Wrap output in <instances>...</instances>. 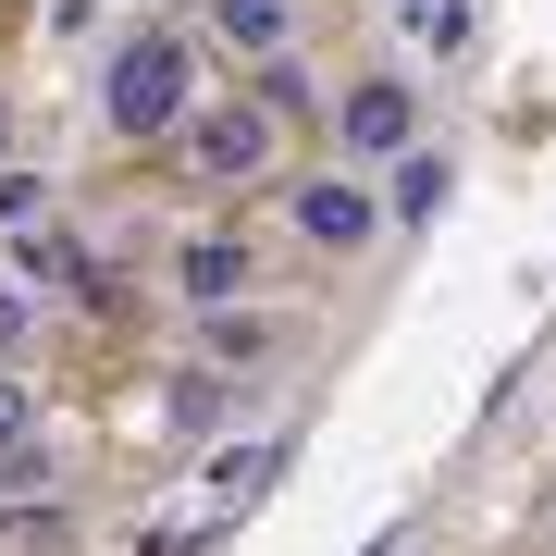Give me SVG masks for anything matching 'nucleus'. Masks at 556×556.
<instances>
[{
    "mask_svg": "<svg viewBox=\"0 0 556 556\" xmlns=\"http://www.w3.org/2000/svg\"><path fill=\"white\" fill-rule=\"evenodd\" d=\"M211 100H199V50L174 38V25H124V38L100 50V124L112 137H186Z\"/></svg>",
    "mask_w": 556,
    "mask_h": 556,
    "instance_id": "nucleus-1",
    "label": "nucleus"
},
{
    "mask_svg": "<svg viewBox=\"0 0 556 556\" xmlns=\"http://www.w3.org/2000/svg\"><path fill=\"white\" fill-rule=\"evenodd\" d=\"M186 174H199V186L285 174V112H273V100H211L199 124H186Z\"/></svg>",
    "mask_w": 556,
    "mask_h": 556,
    "instance_id": "nucleus-2",
    "label": "nucleus"
},
{
    "mask_svg": "<svg viewBox=\"0 0 556 556\" xmlns=\"http://www.w3.org/2000/svg\"><path fill=\"white\" fill-rule=\"evenodd\" d=\"M285 211H298V236H309L321 260H358V248L383 236V223H396L371 174H298V186H285Z\"/></svg>",
    "mask_w": 556,
    "mask_h": 556,
    "instance_id": "nucleus-3",
    "label": "nucleus"
},
{
    "mask_svg": "<svg viewBox=\"0 0 556 556\" xmlns=\"http://www.w3.org/2000/svg\"><path fill=\"white\" fill-rule=\"evenodd\" d=\"M334 137H346V174H358V161H383V174H396V161L420 149V87H408V75L346 87V100H334Z\"/></svg>",
    "mask_w": 556,
    "mask_h": 556,
    "instance_id": "nucleus-4",
    "label": "nucleus"
},
{
    "mask_svg": "<svg viewBox=\"0 0 556 556\" xmlns=\"http://www.w3.org/2000/svg\"><path fill=\"white\" fill-rule=\"evenodd\" d=\"M174 298L199 309V321H211V309H248V248H236V236H186V248H174Z\"/></svg>",
    "mask_w": 556,
    "mask_h": 556,
    "instance_id": "nucleus-5",
    "label": "nucleus"
},
{
    "mask_svg": "<svg viewBox=\"0 0 556 556\" xmlns=\"http://www.w3.org/2000/svg\"><path fill=\"white\" fill-rule=\"evenodd\" d=\"M211 38L248 62H298V0H211Z\"/></svg>",
    "mask_w": 556,
    "mask_h": 556,
    "instance_id": "nucleus-6",
    "label": "nucleus"
},
{
    "mask_svg": "<svg viewBox=\"0 0 556 556\" xmlns=\"http://www.w3.org/2000/svg\"><path fill=\"white\" fill-rule=\"evenodd\" d=\"M199 346H211V371H260V358L285 346V321H273V309H211Z\"/></svg>",
    "mask_w": 556,
    "mask_h": 556,
    "instance_id": "nucleus-7",
    "label": "nucleus"
},
{
    "mask_svg": "<svg viewBox=\"0 0 556 556\" xmlns=\"http://www.w3.org/2000/svg\"><path fill=\"white\" fill-rule=\"evenodd\" d=\"M383 13H396V38L420 62H457V50H470V0H383Z\"/></svg>",
    "mask_w": 556,
    "mask_h": 556,
    "instance_id": "nucleus-8",
    "label": "nucleus"
},
{
    "mask_svg": "<svg viewBox=\"0 0 556 556\" xmlns=\"http://www.w3.org/2000/svg\"><path fill=\"white\" fill-rule=\"evenodd\" d=\"M445 186H457V161H445V149H408L396 174H383V211H396V223H433Z\"/></svg>",
    "mask_w": 556,
    "mask_h": 556,
    "instance_id": "nucleus-9",
    "label": "nucleus"
},
{
    "mask_svg": "<svg viewBox=\"0 0 556 556\" xmlns=\"http://www.w3.org/2000/svg\"><path fill=\"white\" fill-rule=\"evenodd\" d=\"M161 420H174L186 445H199V433H223V420H236V371H186L174 396H161Z\"/></svg>",
    "mask_w": 556,
    "mask_h": 556,
    "instance_id": "nucleus-10",
    "label": "nucleus"
},
{
    "mask_svg": "<svg viewBox=\"0 0 556 556\" xmlns=\"http://www.w3.org/2000/svg\"><path fill=\"white\" fill-rule=\"evenodd\" d=\"M13 285H75V248L62 236H13Z\"/></svg>",
    "mask_w": 556,
    "mask_h": 556,
    "instance_id": "nucleus-11",
    "label": "nucleus"
},
{
    "mask_svg": "<svg viewBox=\"0 0 556 556\" xmlns=\"http://www.w3.org/2000/svg\"><path fill=\"white\" fill-rule=\"evenodd\" d=\"M25 334H38V285L0 273V371H13V346H25Z\"/></svg>",
    "mask_w": 556,
    "mask_h": 556,
    "instance_id": "nucleus-12",
    "label": "nucleus"
},
{
    "mask_svg": "<svg viewBox=\"0 0 556 556\" xmlns=\"http://www.w3.org/2000/svg\"><path fill=\"white\" fill-rule=\"evenodd\" d=\"M273 470H285V445H236V457H223L211 482H223V495H260V482H273Z\"/></svg>",
    "mask_w": 556,
    "mask_h": 556,
    "instance_id": "nucleus-13",
    "label": "nucleus"
},
{
    "mask_svg": "<svg viewBox=\"0 0 556 556\" xmlns=\"http://www.w3.org/2000/svg\"><path fill=\"white\" fill-rule=\"evenodd\" d=\"M38 211H50L38 174H0V223H13V236H38Z\"/></svg>",
    "mask_w": 556,
    "mask_h": 556,
    "instance_id": "nucleus-14",
    "label": "nucleus"
},
{
    "mask_svg": "<svg viewBox=\"0 0 556 556\" xmlns=\"http://www.w3.org/2000/svg\"><path fill=\"white\" fill-rule=\"evenodd\" d=\"M25 420H38V408H25V383L0 371V470H13V457H25Z\"/></svg>",
    "mask_w": 556,
    "mask_h": 556,
    "instance_id": "nucleus-15",
    "label": "nucleus"
},
{
    "mask_svg": "<svg viewBox=\"0 0 556 556\" xmlns=\"http://www.w3.org/2000/svg\"><path fill=\"white\" fill-rule=\"evenodd\" d=\"M383 556H396V544H383Z\"/></svg>",
    "mask_w": 556,
    "mask_h": 556,
    "instance_id": "nucleus-16",
    "label": "nucleus"
}]
</instances>
